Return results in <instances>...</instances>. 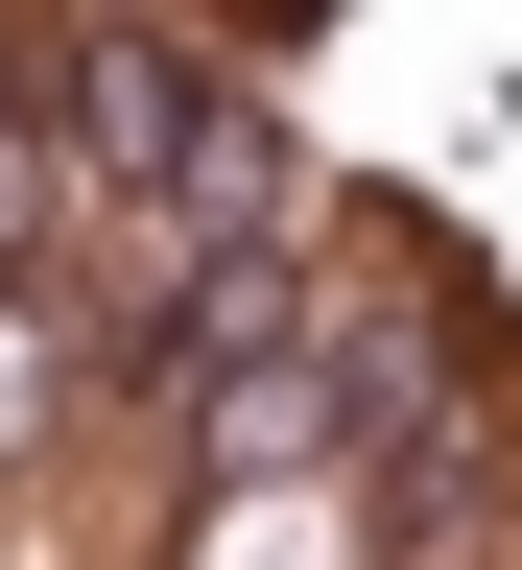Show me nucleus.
<instances>
[{"mask_svg":"<svg viewBox=\"0 0 522 570\" xmlns=\"http://www.w3.org/2000/svg\"><path fill=\"white\" fill-rule=\"evenodd\" d=\"M142 381H167V404H214V381H262V356H285V238H167V262H142Z\"/></svg>","mask_w":522,"mask_h":570,"instance_id":"2","label":"nucleus"},{"mask_svg":"<svg viewBox=\"0 0 522 570\" xmlns=\"http://www.w3.org/2000/svg\"><path fill=\"white\" fill-rule=\"evenodd\" d=\"M48 119H71V167H96V190L190 214V167H214L262 96H238L214 48H167V24H48Z\"/></svg>","mask_w":522,"mask_h":570,"instance_id":"1","label":"nucleus"},{"mask_svg":"<svg viewBox=\"0 0 522 570\" xmlns=\"http://www.w3.org/2000/svg\"><path fill=\"white\" fill-rule=\"evenodd\" d=\"M48 404H71V309L0 285V452H48Z\"/></svg>","mask_w":522,"mask_h":570,"instance_id":"4","label":"nucleus"},{"mask_svg":"<svg viewBox=\"0 0 522 570\" xmlns=\"http://www.w3.org/2000/svg\"><path fill=\"white\" fill-rule=\"evenodd\" d=\"M190 428H214V499H285V475H309V428H333V381H309V356H262V381H214Z\"/></svg>","mask_w":522,"mask_h":570,"instance_id":"3","label":"nucleus"}]
</instances>
